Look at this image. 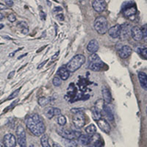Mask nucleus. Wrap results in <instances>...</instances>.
I'll list each match as a JSON object with an SVG mask.
<instances>
[{"label":"nucleus","mask_w":147,"mask_h":147,"mask_svg":"<svg viewBox=\"0 0 147 147\" xmlns=\"http://www.w3.org/2000/svg\"><path fill=\"white\" fill-rule=\"evenodd\" d=\"M26 125L29 130L35 136H40L45 132L46 127L38 115L32 114L26 119Z\"/></svg>","instance_id":"nucleus-1"},{"label":"nucleus","mask_w":147,"mask_h":147,"mask_svg":"<svg viewBox=\"0 0 147 147\" xmlns=\"http://www.w3.org/2000/svg\"><path fill=\"white\" fill-rule=\"evenodd\" d=\"M85 63V56L83 55L78 54L74 57H72L71 60L68 63V64L66 65V69L69 70V72H74L78 70Z\"/></svg>","instance_id":"nucleus-2"},{"label":"nucleus","mask_w":147,"mask_h":147,"mask_svg":"<svg viewBox=\"0 0 147 147\" xmlns=\"http://www.w3.org/2000/svg\"><path fill=\"white\" fill-rule=\"evenodd\" d=\"M94 28L99 34L104 35L108 32V22L105 17H97L94 22Z\"/></svg>","instance_id":"nucleus-3"},{"label":"nucleus","mask_w":147,"mask_h":147,"mask_svg":"<svg viewBox=\"0 0 147 147\" xmlns=\"http://www.w3.org/2000/svg\"><path fill=\"white\" fill-rule=\"evenodd\" d=\"M16 135L18 137V143L21 147H27L26 132L22 125L18 126L16 129Z\"/></svg>","instance_id":"nucleus-4"},{"label":"nucleus","mask_w":147,"mask_h":147,"mask_svg":"<svg viewBox=\"0 0 147 147\" xmlns=\"http://www.w3.org/2000/svg\"><path fill=\"white\" fill-rule=\"evenodd\" d=\"M72 121H73V123L74 124V126L77 128H82L85 124V115H84V113L80 112L74 114Z\"/></svg>","instance_id":"nucleus-5"},{"label":"nucleus","mask_w":147,"mask_h":147,"mask_svg":"<svg viewBox=\"0 0 147 147\" xmlns=\"http://www.w3.org/2000/svg\"><path fill=\"white\" fill-rule=\"evenodd\" d=\"M3 143L5 147H15L16 145V138L13 134H6L4 136Z\"/></svg>","instance_id":"nucleus-6"},{"label":"nucleus","mask_w":147,"mask_h":147,"mask_svg":"<svg viewBox=\"0 0 147 147\" xmlns=\"http://www.w3.org/2000/svg\"><path fill=\"white\" fill-rule=\"evenodd\" d=\"M57 132L58 133V135H60L62 138H63L64 139H69V140H74L76 136L74 135V132H71L70 130H68V129H65L63 128H58L57 129Z\"/></svg>","instance_id":"nucleus-7"},{"label":"nucleus","mask_w":147,"mask_h":147,"mask_svg":"<svg viewBox=\"0 0 147 147\" xmlns=\"http://www.w3.org/2000/svg\"><path fill=\"white\" fill-rule=\"evenodd\" d=\"M92 6L95 11L98 13H102L105 10L107 7V3L105 0H94L92 4Z\"/></svg>","instance_id":"nucleus-8"},{"label":"nucleus","mask_w":147,"mask_h":147,"mask_svg":"<svg viewBox=\"0 0 147 147\" xmlns=\"http://www.w3.org/2000/svg\"><path fill=\"white\" fill-rule=\"evenodd\" d=\"M131 35L132 38L136 41H140L143 39V32L141 28L138 26H135L131 30Z\"/></svg>","instance_id":"nucleus-9"},{"label":"nucleus","mask_w":147,"mask_h":147,"mask_svg":"<svg viewBox=\"0 0 147 147\" xmlns=\"http://www.w3.org/2000/svg\"><path fill=\"white\" fill-rule=\"evenodd\" d=\"M94 147H103L104 146V141L102 140V137L99 134L95 133L90 138V142Z\"/></svg>","instance_id":"nucleus-10"},{"label":"nucleus","mask_w":147,"mask_h":147,"mask_svg":"<svg viewBox=\"0 0 147 147\" xmlns=\"http://www.w3.org/2000/svg\"><path fill=\"white\" fill-rule=\"evenodd\" d=\"M131 30H132V28L130 27V26L129 24H127L121 26V34L119 38H121V39H122V40H125V39L128 38L129 35L131 34Z\"/></svg>","instance_id":"nucleus-11"},{"label":"nucleus","mask_w":147,"mask_h":147,"mask_svg":"<svg viewBox=\"0 0 147 147\" xmlns=\"http://www.w3.org/2000/svg\"><path fill=\"white\" fill-rule=\"evenodd\" d=\"M132 49H131L130 47L129 46H123L121 48L119 49V57L122 59H126L128 57H129L132 54Z\"/></svg>","instance_id":"nucleus-12"},{"label":"nucleus","mask_w":147,"mask_h":147,"mask_svg":"<svg viewBox=\"0 0 147 147\" xmlns=\"http://www.w3.org/2000/svg\"><path fill=\"white\" fill-rule=\"evenodd\" d=\"M108 34L113 38H118L120 37L121 34V25L115 24L108 30Z\"/></svg>","instance_id":"nucleus-13"},{"label":"nucleus","mask_w":147,"mask_h":147,"mask_svg":"<svg viewBox=\"0 0 147 147\" xmlns=\"http://www.w3.org/2000/svg\"><path fill=\"white\" fill-rule=\"evenodd\" d=\"M97 125L98 127L100 128V129L102 131H103L104 132L108 134L110 132V126L108 122L105 120V119H100L99 120L97 121Z\"/></svg>","instance_id":"nucleus-14"},{"label":"nucleus","mask_w":147,"mask_h":147,"mask_svg":"<svg viewBox=\"0 0 147 147\" xmlns=\"http://www.w3.org/2000/svg\"><path fill=\"white\" fill-rule=\"evenodd\" d=\"M99 43L95 39H93V40H90V42L88 44L87 47V49L90 53L93 54V53H96V52L98 51L99 49Z\"/></svg>","instance_id":"nucleus-15"},{"label":"nucleus","mask_w":147,"mask_h":147,"mask_svg":"<svg viewBox=\"0 0 147 147\" xmlns=\"http://www.w3.org/2000/svg\"><path fill=\"white\" fill-rule=\"evenodd\" d=\"M70 72L69 71V70L66 69V67H60V69L57 71V74H58V76L61 78L62 80H68V78L69 77L70 75Z\"/></svg>","instance_id":"nucleus-16"},{"label":"nucleus","mask_w":147,"mask_h":147,"mask_svg":"<svg viewBox=\"0 0 147 147\" xmlns=\"http://www.w3.org/2000/svg\"><path fill=\"white\" fill-rule=\"evenodd\" d=\"M104 66V63L102 60L97 61V62H90L88 65L89 69L94 71H99L101 69H102Z\"/></svg>","instance_id":"nucleus-17"},{"label":"nucleus","mask_w":147,"mask_h":147,"mask_svg":"<svg viewBox=\"0 0 147 147\" xmlns=\"http://www.w3.org/2000/svg\"><path fill=\"white\" fill-rule=\"evenodd\" d=\"M138 79H139V82H140V85L141 87L144 89L147 90V75L146 74L144 73V72L140 71L139 72L138 74Z\"/></svg>","instance_id":"nucleus-18"},{"label":"nucleus","mask_w":147,"mask_h":147,"mask_svg":"<svg viewBox=\"0 0 147 147\" xmlns=\"http://www.w3.org/2000/svg\"><path fill=\"white\" fill-rule=\"evenodd\" d=\"M102 111L99 110L98 107H96V106L91 108V114H92V118L94 121H97L98 120H99L100 119H102Z\"/></svg>","instance_id":"nucleus-19"},{"label":"nucleus","mask_w":147,"mask_h":147,"mask_svg":"<svg viewBox=\"0 0 147 147\" xmlns=\"http://www.w3.org/2000/svg\"><path fill=\"white\" fill-rule=\"evenodd\" d=\"M124 14L126 17H131L132 16H135L137 13V9L136 6H129L126 7L124 10Z\"/></svg>","instance_id":"nucleus-20"},{"label":"nucleus","mask_w":147,"mask_h":147,"mask_svg":"<svg viewBox=\"0 0 147 147\" xmlns=\"http://www.w3.org/2000/svg\"><path fill=\"white\" fill-rule=\"evenodd\" d=\"M102 96H103L104 101L107 104L110 103L111 101H112V96H111V93H110V91L109 90V89L106 88H103L102 89Z\"/></svg>","instance_id":"nucleus-21"},{"label":"nucleus","mask_w":147,"mask_h":147,"mask_svg":"<svg viewBox=\"0 0 147 147\" xmlns=\"http://www.w3.org/2000/svg\"><path fill=\"white\" fill-rule=\"evenodd\" d=\"M104 113H105V115H107V119H109V121H113L114 120V115H113V113L112 110H111V109L110 108V107H109L107 105H105V107H104Z\"/></svg>","instance_id":"nucleus-22"},{"label":"nucleus","mask_w":147,"mask_h":147,"mask_svg":"<svg viewBox=\"0 0 147 147\" xmlns=\"http://www.w3.org/2000/svg\"><path fill=\"white\" fill-rule=\"evenodd\" d=\"M79 141L83 146L88 145L90 142V138L87 135H81L79 137Z\"/></svg>","instance_id":"nucleus-23"},{"label":"nucleus","mask_w":147,"mask_h":147,"mask_svg":"<svg viewBox=\"0 0 147 147\" xmlns=\"http://www.w3.org/2000/svg\"><path fill=\"white\" fill-rule=\"evenodd\" d=\"M54 108L55 107H47L44 110V114H45L46 117L49 119H51L55 116V113H54Z\"/></svg>","instance_id":"nucleus-24"},{"label":"nucleus","mask_w":147,"mask_h":147,"mask_svg":"<svg viewBox=\"0 0 147 147\" xmlns=\"http://www.w3.org/2000/svg\"><path fill=\"white\" fill-rule=\"evenodd\" d=\"M85 132H87L90 136H93L96 132V127L94 124H90L85 128Z\"/></svg>","instance_id":"nucleus-25"},{"label":"nucleus","mask_w":147,"mask_h":147,"mask_svg":"<svg viewBox=\"0 0 147 147\" xmlns=\"http://www.w3.org/2000/svg\"><path fill=\"white\" fill-rule=\"evenodd\" d=\"M63 143L65 147H77V143L74 140L64 139V140H63Z\"/></svg>","instance_id":"nucleus-26"},{"label":"nucleus","mask_w":147,"mask_h":147,"mask_svg":"<svg viewBox=\"0 0 147 147\" xmlns=\"http://www.w3.org/2000/svg\"><path fill=\"white\" fill-rule=\"evenodd\" d=\"M51 102L50 98H47V97H40L38 99V104L41 107H44V106L47 105L49 102Z\"/></svg>","instance_id":"nucleus-27"},{"label":"nucleus","mask_w":147,"mask_h":147,"mask_svg":"<svg viewBox=\"0 0 147 147\" xmlns=\"http://www.w3.org/2000/svg\"><path fill=\"white\" fill-rule=\"evenodd\" d=\"M18 27L20 28V30L22 31V33L24 34H27V32H29V29H28V26H27V24L25 22H21L18 24Z\"/></svg>","instance_id":"nucleus-28"},{"label":"nucleus","mask_w":147,"mask_h":147,"mask_svg":"<svg viewBox=\"0 0 147 147\" xmlns=\"http://www.w3.org/2000/svg\"><path fill=\"white\" fill-rule=\"evenodd\" d=\"M40 143H41L42 147H51L49 144V138L47 135H44L40 138Z\"/></svg>","instance_id":"nucleus-29"},{"label":"nucleus","mask_w":147,"mask_h":147,"mask_svg":"<svg viewBox=\"0 0 147 147\" xmlns=\"http://www.w3.org/2000/svg\"><path fill=\"white\" fill-rule=\"evenodd\" d=\"M52 83H53V85H55V86H56V87H59V86H60L61 84H62V80H61V78H60L59 76H56V77H55L53 78Z\"/></svg>","instance_id":"nucleus-30"},{"label":"nucleus","mask_w":147,"mask_h":147,"mask_svg":"<svg viewBox=\"0 0 147 147\" xmlns=\"http://www.w3.org/2000/svg\"><path fill=\"white\" fill-rule=\"evenodd\" d=\"M89 60H90V62H97V61H100L102 60L97 54L93 53L90 55V56H89Z\"/></svg>","instance_id":"nucleus-31"},{"label":"nucleus","mask_w":147,"mask_h":147,"mask_svg":"<svg viewBox=\"0 0 147 147\" xmlns=\"http://www.w3.org/2000/svg\"><path fill=\"white\" fill-rule=\"evenodd\" d=\"M57 123L60 126L63 127V126L65 125L66 124V119L64 115H60L58 116V119H57Z\"/></svg>","instance_id":"nucleus-32"},{"label":"nucleus","mask_w":147,"mask_h":147,"mask_svg":"<svg viewBox=\"0 0 147 147\" xmlns=\"http://www.w3.org/2000/svg\"><path fill=\"white\" fill-rule=\"evenodd\" d=\"M141 30L143 32V38L144 39L145 41L147 42V24L141 27Z\"/></svg>","instance_id":"nucleus-33"},{"label":"nucleus","mask_w":147,"mask_h":147,"mask_svg":"<svg viewBox=\"0 0 147 147\" xmlns=\"http://www.w3.org/2000/svg\"><path fill=\"white\" fill-rule=\"evenodd\" d=\"M19 90H20V88L17 89V90H15L13 93H12V94H10V96H9L8 98H7V100H10V99H14L16 96H18V93H19Z\"/></svg>","instance_id":"nucleus-34"},{"label":"nucleus","mask_w":147,"mask_h":147,"mask_svg":"<svg viewBox=\"0 0 147 147\" xmlns=\"http://www.w3.org/2000/svg\"><path fill=\"white\" fill-rule=\"evenodd\" d=\"M139 54H140L143 57H144L145 59H147V48L140 49V51H139Z\"/></svg>","instance_id":"nucleus-35"},{"label":"nucleus","mask_w":147,"mask_h":147,"mask_svg":"<svg viewBox=\"0 0 147 147\" xmlns=\"http://www.w3.org/2000/svg\"><path fill=\"white\" fill-rule=\"evenodd\" d=\"M71 112L72 113L75 114V113H77L83 112V109H82V108H72L71 110Z\"/></svg>","instance_id":"nucleus-36"},{"label":"nucleus","mask_w":147,"mask_h":147,"mask_svg":"<svg viewBox=\"0 0 147 147\" xmlns=\"http://www.w3.org/2000/svg\"><path fill=\"white\" fill-rule=\"evenodd\" d=\"M54 113H55V116H59V115H61V110L57 107L54 108Z\"/></svg>","instance_id":"nucleus-37"},{"label":"nucleus","mask_w":147,"mask_h":147,"mask_svg":"<svg viewBox=\"0 0 147 147\" xmlns=\"http://www.w3.org/2000/svg\"><path fill=\"white\" fill-rule=\"evenodd\" d=\"M7 18H8V21H10V22H14L16 21V16L14 14H10L8 16V17H7Z\"/></svg>","instance_id":"nucleus-38"},{"label":"nucleus","mask_w":147,"mask_h":147,"mask_svg":"<svg viewBox=\"0 0 147 147\" xmlns=\"http://www.w3.org/2000/svg\"><path fill=\"white\" fill-rule=\"evenodd\" d=\"M5 3H6L7 6H8V7H12L13 5V0H5Z\"/></svg>","instance_id":"nucleus-39"},{"label":"nucleus","mask_w":147,"mask_h":147,"mask_svg":"<svg viewBox=\"0 0 147 147\" xmlns=\"http://www.w3.org/2000/svg\"><path fill=\"white\" fill-rule=\"evenodd\" d=\"M7 7L3 4L0 3V10H7Z\"/></svg>","instance_id":"nucleus-40"},{"label":"nucleus","mask_w":147,"mask_h":147,"mask_svg":"<svg viewBox=\"0 0 147 147\" xmlns=\"http://www.w3.org/2000/svg\"><path fill=\"white\" fill-rule=\"evenodd\" d=\"M15 73H16L15 71H13L10 72V73L9 74V75H8V77H7V78H8V79H11L12 77H13L14 76Z\"/></svg>","instance_id":"nucleus-41"},{"label":"nucleus","mask_w":147,"mask_h":147,"mask_svg":"<svg viewBox=\"0 0 147 147\" xmlns=\"http://www.w3.org/2000/svg\"><path fill=\"white\" fill-rule=\"evenodd\" d=\"M47 62V60H45V61H44V62L41 63H40V64H39L38 66V69H41L42 67H43L44 65H45V63Z\"/></svg>","instance_id":"nucleus-42"},{"label":"nucleus","mask_w":147,"mask_h":147,"mask_svg":"<svg viewBox=\"0 0 147 147\" xmlns=\"http://www.w3.org/2000/svg\"><path fill=\"white\" fill-rule=\"evenodd\" d=\"M53 147H63V146H60L59 144H57V143H54Z\"/></svg>","instance_id":"nucleus-43"},{"label":"nucleus","mask_w":147,"mask_h":147,"mask_svg":"<svg viewBox=\"0 0 147 147\" xmlns=\"http://www.w3.org/2000/svg\"><path fill=\"white\" fill-rule=\"evenodd\" d=\"M4 18V16L2 13H0V21H2Z\"/></svg>","instance_id":"nucleus-44"},{"label":"nucleus","mask_w":147,"mask_h":147,"mask_svg":"<svg viewBox=\"0 0 147 147\" xmlns=\"http://www.w3.org/2000/svg\"><path fill=\"white\" fill-rule=\"evenodd\" d=\"M59 55V52H57V54H56V55H54L53 57H52V58H55V57H57V55Z\"/></svg>","instance_id":"nucleus-45"},{"label":"nucleus","mask_w":147,"mask_h":147,"mask_svg":"<svg viewBox=\"0 0 147 147\" xmlns=\"http://www.w3.org/2000/svg\"><path fill=\"white\" fill-rule=\"evenodd\" d=\"M4 27V24H0V30H2V28Z\"/></svg>","instance_id":"nucleus-46"},{"label":"nucleus","mask_w":147,"mask_h":147,"mask_svg":"<svg viewBox=\"0 0 147 147\" xmlns=\"http://www.w3.org/2000/svg\"><path fill=\"white\" fill-rule=\"evenodd\" d=\"M30 147H36V146H35L34 145V144H31V145L30 146Z\"/></svg>","instance_id":"nucleus-47"},{"label":"nucleus","mask_w":147,"mask_h":147,"mask_svg":"<svg viewBox=\"0 0 147 147\" xmlns=\"http://www.w3.org/2000/svg\"><path fill=\"white\" fill-rule=\"evenodd\" d=\"M146 115H147V107H146Z\"/></svg>","instance_id":"nucleus-48"},{"label":"nucleus","mask_w":147,"mask_h":147,"mask_svg":"<svg viewBox=\"0 0 147 147\" xmlns=\"http://www.w3.org/2000/svg\"><path fill=\"white\" fill-rule=\"evenodd\" d=\"M87 147H93V146H87Z\"/></svg>","instance_id":"nucleus-49"},{"label":"nucleus","mask_w":147,"mask_h":147,"mask_svg":"<svg viewBox=\"0 0 147 147\" xmlns=\"http://www.w3.org/2000/svg\"><path fill=\"white\" fill-rule=\"evenodd\" d=\"M0 104H1V101H0Z\"/></svg>","instance_id":"nucleus-50"}]
</instances>
